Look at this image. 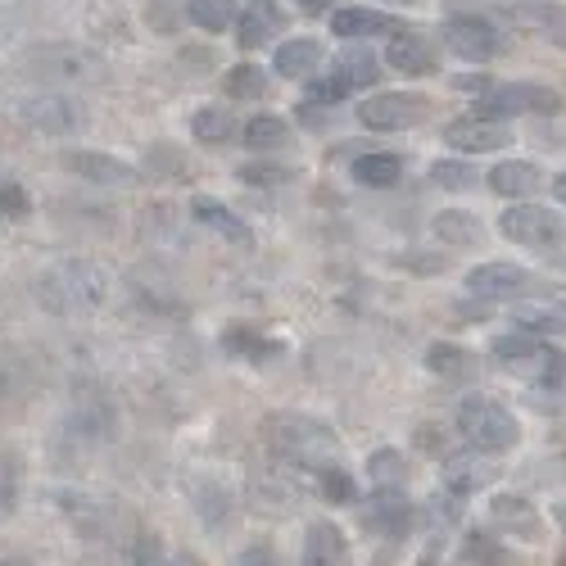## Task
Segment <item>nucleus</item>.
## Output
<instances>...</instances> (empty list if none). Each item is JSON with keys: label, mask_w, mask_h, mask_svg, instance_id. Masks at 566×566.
I'll list each match as a JSON object with an SVG mask.
<instances>
[{"label": "nucleus", "mask_w": 566, "mask_h": 566, "mask_svg": "<svg viewBox=\"0 0 566 566\" xmlns=\"http://www.w3.org/2000/svg\"><path fill=\"white\" fill-rule=\"evenodd\" d=\"M458 421V436L467 449H476L485 458H499L507 449L522 444V421H516V412L490 395H467L453 412Z\"/></svg>", "instance_id": "obj_1"}, {"label": "nucleus", "mask_w": 566, "mask_h": 566, "mask_svg": "<svg viewBox=\"0 0 566 566\" xmlns=\"http://www.w3.org/2000/svg\"><path fill=\"white\" fill-rule=\"evenodd\" d=\"M263 436H268V444L276 449L281 462L308 467V471L336 453V431L317 417H304V412H272L263 421Z\"/></svg>", "instance_id": "obj_2"}, {"label": "nucleus", "mask_w": 566, "mask_h": 566, "mask_svg": "<svg viewBox=\"0 0 566 566\" xmlns=\"http://www.w3.org/2000/svg\"><path fill=\"white\" fill-rule=\"evenodd\" d=\"M105 272L96 263H82V259H69L60 268H51L41 281H36V300L51 308V313H86L105 300Z\"/></svg>", "instance_id": "obj_3"}, {"label": "nucleus", "mask_w": 566, "mask_h": 566, "mask_svg": "<svg viewBox=\"0 0 566 566\" xmlns=\"http://www.w3.org/2000/svg\"><path fill=\"white\" fill-rule=\"evenodd\" d=\"M494 358L503 367H512V371H522L531 386H544V390L566 381V354L544 345L535 332H526V326L522 332H512V336H499L494 340Z\"/></svg>", "instance_id": "obj_4"}, {"label": "nucleus", "mask_w": 566, "mask_h": 566, "mask_svg": "<svg viewBox=\"0 0 566 566\" xmlns=\"http://www.w3.org/2000/svg\"><path fill=\"white\" fill-rule=\"evenodd\" d=\"M499 235L512 245H522V250H539L548 254L562 235H566V218L557 209H544V205H531V200H516L503 209L499 218Z\"/></svg>", "instance_id": "obj_5"}, {"label": "nucleus", "mask_w": 566, "mask_h": 566, "mask_svg": "<svg viewBox=\"0 0 566 566\" xmlns=\"http://www.w3.org/2000/svg\"><path fill=\"white\" fill-rule=\"evenodd\" d=\"M440 41H444V51L458 55L462 64H490L507 51V36L481 14H449L440 23Z\"/></svg>", "instance_id": "obj_6"}, {"label": "nucleus", "mask_w": 566, "mask_h": 566, "mask_svg": "<svg viewBox=\"0 0 566 566\" xmlns=\"http://www.w3.org/2000/svg\"><path fill=\"white\" fill-rule=\"evenodd\" d=\"M349 45H354V51H345L340 60H332V73L313 82V91H308L313 101L336 105V101L354 96V91L381 82V60H376V55L367 51V45H358V41H349Z\"/></svg>", "instance_id": "obj_7"}, {"label": "nucleus", "mask_w": 566, "mask_h": 566, "mask_svg": "<svg viewBox=\"0 0 566 566\" xmlns=\"http://www.w3.org/2000/svg\"><path fill=\"white\" fill-rule=\"evenodd\" d=\"M431 101L421 91H376L358 105V123L367 132H408L417 123H427Z\"/></svg>", "instance_id": "obj_8"}, {"label": "nucleus", "mask_w": 566, "mask_h": 566, "mask_svg": "<svg viewBox=\"0 0 566 566\" xmlns=\"http://www.w3.org/2000/svg\"><path fill=\"white\" fill-rule=\"evenodd\" d=\"M516 140L512 123L499 118V114H462L444 127V146H453L458 155H494V150H507Z\"/></svg>", "instance_id": "obj_9"}, {"label": "nucleus", "mask_w": 566, "mask_h": 566, "mask_svg": "<svg viewBox=\"0 0 566 566\" xmlns=\"http://www.w3.org/2000/svg\"><path fill=\"white\" fill-rule=\"evenodd\" d=\"M481 109L499 114V118H512V114H562V91L539 86V82H499V86H485Z\"/></svg>", "instance_id": "obj_10"}, {"label": "nucleus", "mask_w": 566, "mask_h": 566, "mask_svg": "<svg viewBox=\"0 0 566 566\" xmlns=\"http://www.w3.org/2000/svg\"><path fill=\"white\" fill-rule=\"evenodd\" d=\"M28 69L45 82H86L101 73V60L86 51V45H69V41H55V45H36L28 55Z\"/></svg>", "instance_id": "obj_11"}, {"label": "nucleus", "mask_w": 566, "mask_h": 566, "mask_svg": "<svg viewBox=\"0 0 566 566\" xmlns=\"http://www.w3.org/2000/svg\"><path fill=\"white\" fill-rule=\"evenodd\" d=\"M507 28L566 51V6H557V0H516V6H507Z\"/></svg>", "instance_id": "obj_12"}, {"label": "nucleus", "mask_w": 566, "mask_h": 566, "mask_svg": "<svg viewBox=\"0 0 566 566\" xmlns=\"http://www.w3.org/2000/svg\"><path fill=\"white\" fill-rule=\"evenodd\" d=\"M535 276L522 263H476L467 272V291L476 300H522Z\"/></svg>", "instance_id": "obj_13"}, {"label": "nucleus", "mask_w": 566, "mask_h": 566, "mask_svg": "<svg viewBox=\"0 0 566 566\" xmlns=\"http://www.w3.org/2000/svg\"><path fill=\"white\" fill-rule=\"evenodd\" d=\"M386 64L395 73H408V77H427V73L440 69V45L427 32H421V28H403L386 45Z\"/></svg>", "instance_id": "obj_14"}, {"label": "nucleus", "mask_w": 566, "mask_h": 566, "mask_svg": "<svg viewBox=\"0 0 566 566\" xmlns=\"http://www.w3.org/2000/svg\"><path fill=\"white\" fill-rule=\"evenodd\" d=\"M60 164H64L73 177L91 181V186H118V191H127V186H140V172H136L127 159H118V155H101V150H69Z\"/></svg>", "instance_id": "obj_15"}, {"label": "nucleus", "mask_w": 566, "mask_h": 566, "mask_svg": "<svg viewBox=\"0 0 566 566\" xmlns=\"http://www.w3.org/2000/svg\"><path fill=\"white\" fill-rule=\"evenodd\" d=\"M300 566H354L349 535L332 522V516H317V522H308L304 548H300Z\"/></svg>", "instance_id": "obj_16"}, {"label": "nucleus", "mask_w": 566, "mask_h": 566, "mask_svg": "<svg viewBox=\"0 0 566 566\" xmlns=\"http://www.w3.org/2000/svg\"><path fill=\"white\" fill-rule=\"evenodd\" d=\"M490 516H494V526H499L507 539L535 544V539L544 535V516H539V507H535L531 499H522V494H499L494 507H490Z\"/></svg>", "instance_id": "obj_17"}, {"label": "nucleus", "mask_w": 566, "mask_h": 566, "mask_svg": "<svg viewBox=\"0 0 566 566\" xmlns=\"http://www.w3.org/2000/svg\"><path fill=\"white\" fill-rule=\"evenodd\" d=\"M322 60H326V51L317 36H291L272 51V73H281L286 82H304L322 69Z\"/></svg>", "instance_id": "obj_18"}, {"label": "nucleus", "mask_w": 566, "mask_h": 566, "mask_svg": "<svg viewBox=\"0 0 566 566\" xmlns=\"http://www.w3.org/2000/svg\"><path fill=\"white\" fill-rule=\"evenodd\" d=\"M23 123L32 132H45V136H69L82 123V114L69 96H36V101L23 105Z\"/></svg>", "instance_id": "obj_19"}, {"label": "nucleus", "mask_w": 566, "mask_h": 566, "mask_svg": "<svg viewBox=\"0 0 566 566\" xmlns=\"http://www.w3.org/2000/svg\"><path fill=\"white\" fill-rule=\"evenodd\" d=\"M544 186V172L531 164V159H503L494 172H490V191L499 200H531Z\"/></svg>", "instance_id": "obj_20"}, {"label": "nucleus", "mask_w": 566, "mask_h": 566, "mask_svg": "<svg viewBox=\"0 0 566 566\" xmlns=\"http://www.w3.org/2000/svg\"><path fill=\"white\" fill-rule=\"evenodd\" d=\"M332 32H336L340 41H371V36H390V32H399V28H395V19L381 14V10L349 6V10H336V14H332Z\"/></svg>", "instance_id": "obj_21"}, {"label": "nucleus", "mask_w": 566, "mask_h": 566, "mask_svg": "<svg viewBox=\"0 0 566 566\" xmlns=\"http://www.w3.org/2000/svg\"><path fill=\"white\" fill-rule=\"evenodd\" d=\"M431 231H436V241L453 245V250H471V245H481L485 241V227L476 213H467V209H440L431 218Z\"/></svg>", "instance_id": "obj_22"}, {"label": "nucleus", "mask_w": 566, "mask_h": 566, "mask_svg": "<svg viewBox=\"0 0 566 566\" xmlns=\"http://www.w3.org/2000/svg\"><path fill=\"white\" fill-rule=\"evenodd\" d=\"M23 485H28V458L14 444H0V522H10L19 512Z\"/></svg>", "instance_id": "obj_23"}, {"label": "nucleus", "mask_w": 566, "mask_h": 566, "mask_svg": "<svg viewBox=\"0 0 566 566\" xmlns=\"http://www.w3.org/2000/svg\"><path fill=\"white\" fill-rule=\"evenodd\" d=\"M191 213H196L209 231H218L222 241H231V245H254V231H250L241 218H235L222 200H213V196H196V200H191Z\"/></svg>", "instance_id": "obj_24"}, {"label": "nucleus", "mask_w": 566, "mask_h": 566, "mask_svg": "<svg viewBox=\"0 0 566 566\" xmlns=\"http://www.w3.org/2000/svg\"><path fill=\"white\" fill-rule=\"evenodd\" d=\"M354 181L367 186V191H395V186L403 181V159L399 155H386V150L358 155L354 159Z\"/></svg>", "instance_id": "obj_25"}, {"label": "nucleus", "mask_w": 566, "mask_h": 566, "mask_svg": "<svg viewBox=\"0 0 566 566\" xmlns=\"http://www.w3.org/2000/svg\"><path fill=\"white\" fill-rule=\"evenodd\" d=\"M276 32H281V10L268 6V0H254V6L235 19V41H241L245 51H259V45H268Z\"/></svg>", "instance_id": "obj_26"}, {"label": "nucleus", "mask_w": 566, "mask_h": 566, "mask_svg": "<svg viewBox=\"0 0 566 566\" xmlns=\"http://www.w3.org/2000/svg\"><path fill=\"white\" fill-rule=\"evenodd\" d=\"M241 136H245V150L250 155H276V150L291 146V123L276 118V114H254L241 127Z\"/></svg>", "instance_id": "obj_27"}, {"label": "nucleus", "mask_w": 566, "mask_h": 566, "mask_svg": "<svg viewBox=\"0 0 566 566\" xmlns=\"http://www.w3.org/2000/svg\"><path fill=\"white\" fill-rule=\"evenodd\" d=\"M191 136L200 140V146H231V140L241 136V118H235L231 109H222V105H205L191 118Z\"/></svg>", "instance_id": "obj_28"}, {"label": "nucleus", "mask_w": 566, "mask_h": 566, "mask_svg": "<svg viewBox=\"0 0 566 566\" xmlns=\"http://www.w3.org/2000/svg\"><path fill=\"white\" fill-rule=\"evenodd\" d=\"M109 431H114V412L101 403V399H82L73 412H69V436H77V440H109Z\"/></svg>", "instance_id": "obj_29"}, {"label": "nucleus", "mask_w": 566, "mask_h": 566, "mask_svg": "<svg viewBox=\"0 0 566 566\" xmlns=\"http://www.w3.org/2000/svg\"><path fill=\"white\" fill-rule=\"evenodd\" d=\"M186 19L200 32H227L241 19V6H235V0H186Z\"/></svg>", "instance_id": "obj_30"}, {"label": "nucleus", "mask_w": 566, "mask_h": 566, "mask_svg": "<svg viewBox=\"0 0 566 566\" xmlns=\"http://www.w3.org/2000/svg\"><path fill=\"white\" fill-rule=\"evenodd\" d=\"M471 367H476V358H471L462 345L436 340V345L427 349V371L444 376V381H462V376H471Z\"/></svg>", "instance_id": "obj_31"}, {"label": "nucleus", "mask_w": 566, "mask_h": 566, "mask_svg": "<svg viewBox=\"0 0 566 566\" xmlns=\"http://www.w3.org/2000/svg\"><path fill=\"white\" fill-rule=\"evenodd\" d=\"M222 86H227V96L231 101H263L268 96V69H259V64H235V69H227V77H222Z\"/></svg>", "instance_id": "obj_32"}, {"label": "nucleus", "mask_w": 566, "mask_h": 566, "mask_svg": "<svg viewBox=\"0 0 566 566\" xmlns=\"http://www.w3.org/2000/svg\"><path fill=\"white\" fill-rule=\"evenodd\" d=\"M313 476H317V490H322L326 503H354V499H358L354 476H349V471H345L336 458L322 462V467H313Z\"/></svg>", "instance_id": "obj_33"}, {"label": "nucleus", "mask_w": 566, "mask_h": 566, "mask_svg": "<svg viewBox=\"0 0 566 566\" xmlns=\"http://www.w3.org/2000/svg\"><path fill=\"white\" fill-rule=\"evenodd\" d=\"M367 476L381 485V490H399V485L408 481V458H403L399 449H376V453L367 458Z\"/></svg>", "instance_id": "obj_34"}, {"label": "nucleus", "mask_w": 566, "mask_h": 566, "mask_svg": "<svg viewBox=\"0 0 566 566\" xmlns=\"http://www.w3.org/2000/svg\"><path fill=\"white\" fill-rule=\"evenodd\" d=\"M205 485H209V494H200L196 485H186V490H191V499H196L200 522H205L209 531H218V526H227V522H231V494H227L218 481H205Z\"/></svg>", "instance_id": "obj_35"}, {"label": "nucleus", "mask_w": 566, "mask_h": 566, "mask_svg": "<svg viewBox=\"0 0 566 566\" xmlns=\"http://www.w3.org/2000/svg\"><path fill=\"white\" fill-rule=\"evenodd\" d=\"M431 181L440 186V191H471L481 177L467 159H440V164H431Z\"/></svg>", "instance_id": "obj_36"}, {"label": "nucleus", "mask_w": 566, "mask_h": 566, "mask_svg": "<svg viewBox=\"0 0 566 566\" xmlns=\"http://www.w3.org/2000/svg\"><path fill=\"white\" fill-rule=\"evenodd\" d=\"M28 386H32V367L14 349H0V399H14Z\"/></svg>", "instance_id": "obj_37"}, {"label": "nucleus", "mask_w": 566, "mask_h": 566, "mask_svg": "<svg viewBox=\"0 0 566 566\" xmlns=\"http://www.w3.org/2000/svg\"><path fill=\"white\" fill-rule=\"evenodd\" d=\"M32 213V200L19 181H0V218H10V222H23Z\"/></svg>", "instance_id": "obj_38"}, {"label": "nucleus", "mask_w": 566, "mask_h": 566, "mask_svg": "<svg viewBox=\"0 0 566 566\" xmlns=\"http://www.w3.org/2000/svg\"><path fill=\"white\" fill-rule=\"evenodd\" d=\"M241 181H250V186H281V181H291V168H286V164L254 159V164L241 168Z\"/></svg>", "instance_id": "obj_39"}, {"label": "nucleus", "mask_w": 566, "mask_h": 566, "mask_svg": "<svg viewBox=\"0 0 566 566\" xmlns=\"http://www.w3.org/2000/svg\"><path fill=\"white\" fill-rule=\"evenodd\" d=\"M399 263H403V268H412V272H421V276H440V272H449V259H444V254H436V259H431L427 250H403V254H399Z\"/></svg>", "instance_id": "obj_40"}, {"label": "nucleus", "mask_w": 566, "mask_h": 566, "mask_svg": "<svg viewBox=\"0 0 566 566\" xmlns=\"http://www.w3.org/2000/svg\"><path fill=\"white\" fill-rule=\"evenodd\" d=\"M235 566H286V562H281V553L268 539H254L250 548L235 553Z\"/></svg>", "instance_id": "obj_41"}, {"label": "nucleus", "mask_w": 566, "mask_h": 566, "mask_svg": "<svg viewBox=\"0 0 566 566\" xmlns=\"http://www.w3.org/2000/svg\"><path fill=\"white\" fill-rule=\"evenodd\" d=\"M146 23L168 36L177 28V6H172V0H146Z\"/></svg>", "instance_id": "obj_42"}, {"label": "nucleus", "mask_w": 566, "mask_h": 566, "mask_svg": "<svg viewBox=\"0 0 566 566\" xmlns=\"http://www.w3.org/2000/svg\"><path fill=\"white\" fill-rule=\"evenodd\" d=\"M127 566H164V553H159V544H155L150 535H140V539H136V548L127 553Z\"/></svg>", "instance_id": "obj_43"}, {"label": "nucleus", "mask_w": 566, "mask_h": 566, "mask_svg": "<svg viewBox=\"0 0 566 566\" xmlns=\"http://www.w3.org/2000/svg\"><path fill=\"white\" fill-rule=\"evenodd\" d=\"M544 259H548L553 268H562V272H566V235H562V241H557V245H553V250H548Z\"/></svg>", "instance_id": "obj_44"}, {"label": "nucleus", "mask_w": 566, "mask_h": 566, "mask_svg": "<svg viewBox=\"0 0 566 566\" xmlns=\"http://www.w3.org/2000/svg\"><path fill=\"white\" fill-rule=\"evenodd\" d=\"M295 6H300L304 14H322V10H332L336 0H295Z\"/></svg>", "instance_id": "obj_45"}, {"label": "nucleus", "mask_w": 566, "mask_h": 566, "mask_svg": "<svg viewBox=\"0 0 566 566\" xmlns=\"http://www.w3.org/2000/svg\"><path fill=\"white\" fill-rule=\"evenodd\" d=\"M168 566H205V557H200V553H177Z\"/></svg>", "instance_id": "obj_46"}, {"label": "nucleus", "mask_w": 566, "mask_h": 566, "mask_svg": "<svg viewBox=\"0 0 566 566\" xmlns=\"http://www.w3.org/2000/svg\"><path fill=\"white\" fill-rule=\"evenodd\" d=\"M553 196H557V205L566 209V172H557V177H553Z\"/></svg>", "instance_id": "obj_47"}, {"label": "nucleus", "mask_w": 566, "mask_h": 566, "mask_svg": "<svg viewBox=\"0 0 566 566\" xmlns=\"http://www.w3.org/2000/svg\"><path fill=\"white\" fill-rule=\"evenodd\" d=\"M0 566H36V562L23 557V553H10V557H0Z\"/></svg>", "instance_id": "obj_48"}, {"label": "nucleus", "mask_w": 566, "mask_h": 566, "mask_svg": "<svg viewBox=\"0 0 566 566\" xmlns=\"http://www.w3.org/2000/svg\"><path fill=\"white\" fill-rule=\"evenodd\" d=\"M395 6H421V0H395Z\"/></svg>", "instance_id": "obj_49"}]
</instances>
